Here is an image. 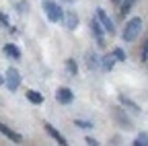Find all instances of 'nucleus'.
I'll list each match as a JSON object with an SVG mask.
<instances>
[{"instance_id": "4468645a", "label": "nucleus", "mask_w": 148, "mask_h": 146, "mask_svg": "<svg viewBox=\"0 0 148 146\" xmlns=\"http://www.w3.org/2000/svg\"><path fill=\"white\" fill-rule=\"evenodd\" d=\"M113 64H115V58H113V56H105L103 62H101L103 70H111V68H113Z\"/></svg>"}, {"instance_id": "f8f14e48", "label": "nucleus", "mask_w": 148, "mask_h": 146, "mask_svg": "<svg viewBox=\"0 0 148 146\" xmlns=\"http://www.w3.org/2000/svg\"><path fill=\"white\" fill-rule=\"evenodd\" d=\"M27 99H29L33 105H41V103H43V95L37 93V90H27Z\"/></svg>"}, {"instance_id": "2eb2a0df", "label": "nucleus", "mask_w": 148, "mask_h": 146, "mask_svg": "<svg viewBox=\"0 0 148 146\" xmlns=\"http://www.w3.org/2000/svg\"><path fill=\"white\" fill-rule=\"evenodd\" d=\"M66 68H68V72H70L72 76H76L78 66H76V62H74V60H66Z\"/></svg>"}, {"instance_id": "b1692460", "label": "nucleus", "mask_w": 148, "mask_h": 146, "mask_svg": "<svg viewBox=\"0 0 148 146\" xmlns=\"http://www.w3.org/2000/svg\"><path fill=\"white\" fill-rule=\"evenodd\" d=\"M64 2H68V4H72V2H74V0H64Z\"/></svg>"}, {"instance_id": "6e6552de", "label": "nucleus", "mask_w": 148, "mask_h": 146, "mask_svg": "<svg viewBox=\"0 0 148 146\" xmlns=\"http://www.w3.org/2000/svg\"><path fill=\"white\" fill-rule=\"evenodd\" d=\"M90 31H92V35L97 37L99 45H105V43H103V27H101V23H99L97 19H92V21H90Z\"/></svg>"}, {"instance_id": "412c9836", "label": "nucleus", "mask_w": 148, "mask_h": 146, "mask_svg": "<svg viewBox=\"0 0 148 146\" xmlns=\"http://www.w3.org/2000/svg\"><path fill=\"white\" fill-rule=\"evenodd\" d=\"M142 62H148V39H146L144 49H142Z\"/></svg>"}, {"instance_id": "6ab92c4d", "label": "nucleus", "mask_w": 148, "mask_h": 146, "mask_svg": "<svg viewBox=\"0 0 148 146\" xmlns=\"http://www.w3.org/2000/svg\"><path fill=\"white\" fill-rule=\"evenodd\" d=\"M113 58H115L117 62H125V51H123V49H119V47H117V49H113Z\"/></svg>"}, {"instance_id": "dca6fc26", "label": "nucleus", "mask_w": 148, "mask_h": 146, "mask_svg": "<svg viewBox=\"0 0 148 146\" xmlns=\"http://www.w3.org/2000/svg\"><path fill=\"white\" fill-rule=\"evenodd\" d=\"M136 2H138V0H123V2H121V12H123V14L130 12V8H132Z\"/></svg>"}, {"instance_id": "1a4fd4ad", "label": "nucleus", "mask_w": 148, "mask_h": 146, "mask_svg": "<svg viewBox=\"0 0 148 146\" xmlns=\"http://www.w3.org/2000/svg\"><path fill=\"white\" fill-rule=\"evenodd\" d=\"M66 27H68L70 31H74V29L78 27V16H76V12H72V10L66 12Z\"/></svg>"}, {"instance_id": "20e7f679", "label": "nucleus", "mask_w": 148, "mask_h": 146, "mask_svg": "<svg viewBox=\"0 0 148 146\" xmlns=\"http://www.w3.org/2000/svg\"><path fill=\"white\" fill-rule=\"evenodd\" d=\"M97 21L101 23V27H103L105 31H109V33H113V31H115V27H113V21L109 19V14H107L103 8H97Z\"/></svg>"}, {"instance_id": "f3484780", "label": "nucleus", "mask_w": 148, "mask_h": 146, "mask_svg": "<svg viewBox=\"0 0 148 146\" xmlns=\"http://www.w3.org/2000/svg\"><path fill=\"white\" fill-rule=\"evenodd\" d=\"M74 125H78L80 130H90L92 127V121H84V119H76L74 121Z\"/></svg>"}, {"instance_id": "423d86ee", "label": "nucleus", "mask_w": 148, "mask_h": 146, "mask_svg": "<svg viewBox=\"0 0 148 146\" xmlns=\"http://www.w3.org/2000/svg\"><path fill=\"white\" fill-rule=\"evenodd\" d=\"M0 134H4L10 142H14V144H21L23 142V138H21V134H16L14 130H10L8 125H4V123H0Z\"/></svg>"}, {"instance_id": "39448f33", "label": "nucleus", "mask_w": 148, "mask_h": 146, "mask_svg": "<svg viewBox=\"0 0 148 146\" xmlns=\"http://www.w3.org/2000/svg\"><path fill=\"white\" fill-rule=\"evenodd\" d=\"M72 99H74V93H72L68 86H62V88L56 90V101H58V103L68 105V103H72Z\"/></svg>"}, {"instance_id": "4be33fe9", "label": "nucleus", "mask_w": 148, "mask_h": 146, "mask_svg": "<svg viewBox=\"0 0 148 146\" xmlns=\"http://www.w3.org/2000/svg\"><path fill=\"white\" fill-rule=\"evenodd\" d=\"M84 142H86V144H88V146H97V144H99V142H97V140H95V138H86V140H84Z\"/></svg>"}, {"instance_id": "a211bd4d", "label": "nucleus", "mask_w": 148, "mask_h": 146, "mask_svg": "<svg viewBox=\"0 0 148 146\" xmlns=\"http://www.w3.org/2000/svg\"><path fill=\"white\" fill-rule=\"evenodd\" d=\"M136 146H148V134H140L136 140H134Z\"/></svg>"}, {"instance_id": "aec40b11", "label": "nucleus", "mask_w": 148, "mask_h": 146, "mask_svg": "<svg viewBox=\"0 0 148 146\" xmlns=\"http://www.w3.org/2000/svg\"><path fill=\"white\" fill-rule=\"evenodd\" d=\"M88 68H95V66H99V58L95 56V53H88Z\"/></svg>"}, {"instance_id": "7ed1b4c3", "label": "nucleus", "mask_w": 148, "mask_h": 146, "mask_svg": "<svg viewBox=\"0 0 148 146\" xmlns=\"http://www.w3.org/2000/svg\"><path fill=\"white\" fill-rule=\"evenodd\" d=\"M18 84H21V74H18V70L8 68L6 70V86H8V90H16Z\"/></svg>"}, {"instance_id": "393cba45", "label": "nucleus", "mask_w": 148, "mask_h": 146, "mask_svg": "<svg viewBox=\"0 0 148 146\" xmlns=\"http://www.w3.org/2000/svg\"><path fill=\"white\" fill-rule=\"evenodd\" d=\"M2 82H4V78H2V76H0V84H2Z\"/></svg>"}, {"instance_id": "0eeeda50", "label": "nucleus", "mask_w": 148, "mask_h": 146, "mask_svg": "<svg viewBox=\"0 0 148 146\" xmlns=\"http://www.w3.org/2000/svg\"><path fill=\"white\" fill-rule=\"evenodd\" d=\"M43 127H45V132H47V134H49L56 142H58V144H62V146H66V144H68V142H66V138H64L58 130H56V127H53L51 123H43Z\"/></svg>"}, {"instance_id": "f257e3e1", "label": "nucleus", "mask_w": 148, "mask_h": 146, "mask_svg": "<svg viewBox=\"0 0 148 146\" xmlns=\"http://www.w3.org/2000/svg\"><path fill=\"white\" fill-rule=\"evenodd\" d=\"M142 31V19L140 16H134V19H130L127 23H125V29H123V33H121V37H123V41H134L136 37H138V33Z\"/></svg>"}, {"instance_id": "9d476101", "label": "nucleus", "mask_w": 148, "mask_h": 146, "mask_svg": "<svg viewBox=\"0 0 148 146\" xmlns=\"http://www.w3.org/2000/svg\"><path fill=\"white\" fill-rule=\"evenodd\" d=\"M4 53H6V56H10V58H14V60L21 58V49H18L14 43H6V45H4Z\"/></svg>"}, {"instance_id": "5701e85b", "label": "nucleus", "mask_w": 148, "mask_h": 146, "mask_svg": "<svg viewBox=\"0 0 148 146\" xmlns=\"http://www.w3.org/2000/svg\"><path fill=\"white\" fill-rule=\"evenodd\" d=\"M0 23H2V25H6V27H8V23H6V16H4V14H0Z\"/></svg>"}, {"instance_id": "ddd939ff", "label": "nucleus", "mask_w": 148, "mask_h": 146, "mask_svg": "<svg viewBox=\"0 0 148 146\" xmlns=\"http://www.w3.org/2000/svg\"><path fill=\"white\" fill-rule=\"evenodd\" d=\"M119 103H121L123 107H130L132 111H140V107H138L132 99H127V97H123V95H119Z\"/></svg>"}, {"instance_id": "f03ea898", "label": "nucleus", "mask_w": 148, "mask_h": 146, "mask_svg": "<svg viewBox=\"0 0 148 146\" xmlns=\"http://www.w3.org/2000/svg\"><path fill=\"white\" fill-rule=\"evenodd\" d=\"M43 10H45V14H47V19L51 21V23H58V21H62V16H64V12H62V8L53 2V0H43Z\"/></svg>"}, {"instance_id": "9b49d317", "label": "nucleus", "mask_w": 148, "mask_h": 146, "mask_svg": "<svg viewBox=\"0 0 148 146\" xmlns=\"http://www.w3.org/2000/svg\"><path fill=\"white\" fill-rule=\"evenodd\" d=\"M113 117L121 123V127H125V130H130V127H132V121H130L125 115H121V111H119V109H115V111H113Z\"/></svg>"}]
</instances>
